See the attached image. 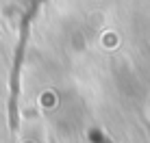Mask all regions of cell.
I'll use <instances>...</instances> for the list:
<instances>
[{
    "label": "cell",
    "instance_id": "obj_1",
    "mask_svg": "<svg viewBox=\"0 0 150 143\" xmlns=\"http://www.w3.org/2000/svg\"><path fill=\"white\" fill-rule=\"evenodd\" d=\"M41 0H33L30 9L26 11L22 20V30H20V43L18 52H15V63H13V74H11V95H9V126L11 130H18V98H20V67H22V57L24 48H26V37H28V22L33 20L35 11H37Z\"/></svg>",
    "mask_w": 150,
    "mask_h": 143
},
{
    "label": "cell",
    "instance_id": "obj_2",
    "mask_svg": "<svg viewBox=\"0 0 150 143\" xmlns=\"http://www.w3.org/2000/svg\"><path fill=\"white\" fill-rule=\"evenodd\" d=\"M91 137H94V141H96V143H107V139H105V137H102V135L98 137L96 132H94V135H91Z\"/></svg>",
    "mask_w": 150,
    "mask_h": 143
}]
</instances>
